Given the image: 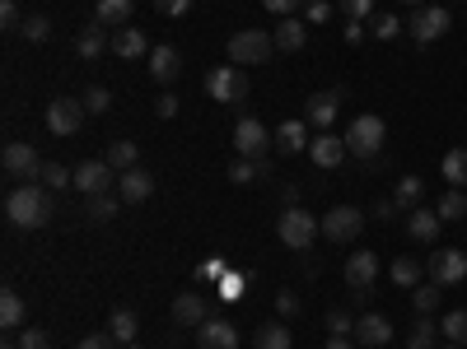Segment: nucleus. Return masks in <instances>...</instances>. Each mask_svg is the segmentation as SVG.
I'll use <instances>...</instances> for the list:
<instances>
[{
	"label": "nucleus",
	"mask_w": 467,
	"mask_h": 349,
	"mask_svg": "<svg viewBox=\"0 0 467 349\" xmlns=\"http://www.w3.org/2000/svg\"><path fill=\"white\" fill-rule=\"evenodd\" d=\"M84 98H57V103H47V131L51 136H75L80 126H84Z\"/></svg>",
	"instance_id": "8"
},
{
	"label": "nucleus",
	"mask_w": 467,
	"mask_h": 349,
	"mask_svg": "<svg viewBox=\"0 0 467 349\" xmlns=\"http://www.w3.org/2000/svg\"><path fill=\"white\" fill-rule=\"evenodd\" d=\"M43 187L47 191H66V187H75V173H66L61 163H47V168H43Z\"/></svg>",
	"instance_id": "37"
},
{
	"label": "nucleus",
	"mask_w": 467,
	"mask_h": 349,
	"mask_svg": "<svg viewBox=\"0 0 467 349\" xmlns=\"http://www.w3.org/2000/svg\"><path fill=\"white\" fill-rule=\"evenodd\" d=\"M341 10H346L351 14V19H369V14H374V0H341Z\"/></svg>",
	"instance_id": "50"
},
{
	"label": "nucleus",
	"mask_w": 467,
	"mask_h": 349,
	"mask_svg": "<svg viewBox=\"0 0 467 349\" xmlns=\"http://www.w3.org/2000/svg\"><path fill=\"white\" fill-rule=\"evenodd\" d=\"M398 33H402V24L398 19H392V14H379V19H374V38H398Z\"/></svg>",
	"instance_id": "46"
},
{
	"label": "nucleus",
	"mask_w": 467,
	"mask_h": 349,
	"mask_svg": "<svg viewBox=\"0 0 467 349\" xmlns=\"http://www.w3.org/2000/svg\"><path fill=\"white\" fill-rule=\"evenodd\" d=\"M360 229H365V210H355V206H336L322 219V237H328V243H355Z\"/></svg>",
	"instance_id": "7"
},
{
	"label": "nucleus",
	"mask_w": 467,
	"mask_h": 349,
	"mask_svg": "<svg viewBox=\"0 0 467 349\" xmlns=\"http://www.w3.org/2000/svg\"><path fill=\"white\" fill-rule=\"evenodd\" d=\"M117 210H122V196H117V191H103V196H89V200H84V214L99 219V224H103V219H113Z\"/></svg>",
	"instance_id": "29"
},
{
	"label": "nucleus",
	"mask_w": 467,
	"mask_h": 349,
	"mask_svg": "<svg viewBox=\"0 0 467 349\" xmlns=\"http://www.w3.org/2000/svg\"><path fill=\"white\" fill-rule=\"evenodd\" d=\"M374 280H379V256H374V252H351V261H346V289L365 299V293L374 289Z\"/></svg>",
	"instance_id": "13"
},
{
	"label": "nucleus",
	"mask_w": 467,
	"mask_h": 349,
	"mask_svg": "<svg viewBox=\"0 0 467 349\" xmlns=\"http://www.w3.org/2000/svg\"><path fill=\"white\" fill-rule=\"evenodd\" d=\"M398 200H379V206H374V219H384V224H388V219H398Z\"/></svg>",
	"instance_id": "53"
},
{
	"label": "nucleus",
	"mask_w": 467,
	"mask_h": 349,
	"mask_svg": "<svg viewBox=\"0 0 467 349\" xmlns=\"http://www.w3.org/2000/svg\"><path fill=\"white\" fill-rule=\"evenodd\" d=\"M20 349H47V330H38V326H20Z\"/></svg>",
	"instance_id": "45"
},
{
	"label": "nucleus",
	"mask_w": 467,
	"mask_h": 349,
	"mask_svg": "<svg viewBox=\"0 0 467 349\" xmlns=\"http://www.w3.org/2000/svg\"><path fill=\"white\" fill-rule=\"evenodd\" d=\"M206 94L215 103H243L248 98V75H243V66H220V70H210L206 75Z\"/></svg>",
	"instance_id": "5"
},
{
	"label": "nucleus",
	"mask_w": 467,
	"mask_h": 349,
	"mask_svg": "<svg viewBox=\"0 0 467 349\" xmlns=\"http://www.w3.org/2000/svg\"><path fill=\"white\" fill-rule=\"evenodd\" d=\"M103 28H107V24H99V19H94L89 28H80V33H75V51H80L84 61H99V57H103V47H113Z\"/></svg>",
	"instance_id": "24"
},
{
	"label": "nucleus",
	"mask_w": 467,
	"mask_h": 349,
	"mask_svg": "<svg viewBox=\"0 0 467 349\" xmlns=\"http://www.w3.org/2000/svg\"><path fill=\"white\" fill-rule=\"evenodd\" d=\"M444 182L448 187H467V150H448L444 154Z\"/></svg>",
	"instance_id": "33"
},
{
	"label": "nucleus",
	"mask_w": 467,
	"mask_h": 349,
	"mask_svg": "<svg viewBox=\"0 0 467 349\" xmlns=\"http://www.w3.org/2000/svg\"><path fill=\"white\" fill-rule=\"evenodd\" d=\"M439 293H444V284H425V289H416V299H411V303H416V312H421V317H425V312H435V307H439Z\"/></svg>",
	"instance_id": "40"
},
{
	"label": "nucleus",
	"mask_w": 467,
	"mask_h": 349,
	"mask_svg": "<svg viewBox=\"0 0 467 349\" xmlns=\"http://www.w3.org/2000/svg\"><path fill=\"white\" fill-rule=\"evenodd\" d=\"M94 10H99V24H107V28H127L136 0H99Z\"/></svg>",
	"instance_id": "25"
},
{
	"label": "nucleus",
	"mask_w": 467,
	"mask_h": 349,
	"mask_svg": "<svg viewBox=\"0 0 467 349\" xmlns=\"http://www.w3.org/2000/svg\"><path fill=\"white\" fill-rule=\"evenodd\" d=\"M336 112H341V98L336 94H313L309 103H304V121L318 126V131H332Z\"/></svg>",
	"instance_id": "17"
},
{
	"label": "nucleus",
	"mask_w": 467,
	"mask_h": 349,
	"mask_svg": "<svg viewBox=\"0 0 467 349\" xmlns=\"http://www.w3.org/2000/svg\"><path fill=\"white\" fill-rule=\"evenodd\" d=\"M448 349H463V345H448Z\"/></svg>",
	"instance_id": "60"
},
{
	"label": "nucleus",
	"mask_w": 467,
	"mask_h": 349,
	"mask_svg": "<svg viewBox=\"0 0 467 349\" xmlns=\"http://www.w3.org/2000/svg\"><path fill=\"white\" fill-rule=\"evenodd\" d=\"M210 317V307L202 293H178V303H173V322L178 326H202Z\"/></svg>",
	"instance_id": "19"
},
{
	"label": "nucleus",
	"mask_w": 467,
	"mask_h": 349,
	"mask_svg": "<svg viewBox=\"0 0 467 349\" xmlns=\"http://www.w3.org/2000/svg\"><path fill=\"white\" fill-rule=\"evenodd\" d=\"M107 330L122 340V345H136V330H140V322H136V312L131 307H117L113 312V322H107Z\"/></svg>",
	"instance_id": "30"
},
{
	"label": "nucleus",
	"mask_w": 467,
	"mask_h": 349,
	"mask_svg": "<svg viewBox=\"0 0 467 349\" xmlns=\"http://www.w3.org/2000/svg\"><path fill=\"white\" fill-rule=\"evenodd\" d=\"M276 233H281V243L290 247V252H309L313 243H318V233H322V224L313 214H304L299 206H290L281 219H276Z\"/></svg>",
	"instance_id": "4"
},
{
	"label": "nucleus",
	"mask_w": 467,
	"mask_h": 349,
	"mask_svg": "<svg viewBox=\"0 0 467 349\" xmlns=\"http://www.w3.org/2000/svg\"><path fill=\"white\" fill-rule=\"evenodd\" d=\"M24 317H28V312H24V299H20V293H14V289H5V293H0V326H24Z\"/></svg>",
	"instance_id": "31"
},
{
	"label": "nucleus",
	"mask_w": 467,
	"mask_h": 349,
	"mask_svg": "<svg viewBox=\"0 0 467 349\" xmlns=\"http://www.w3.org/2000/svg\"><path fill=\"white\" fill-rule=\"evenodd\" d=\"M266 173H272V168H266V159H239L229 168V182H234V187H248V182H257Z\"/></svg>",
	"instance_id": "28"
},
{
	"label": "nucleus",
	"mask_w": 467,
	"mask_h": 349,
	"mask_svg": "<svg viewBox=\"0 0 467 349\" xmlns=\"http://www.w3.org/2000/svg\"><path fill=\"white\" fill-rule=\"evenodd\" d=\"M439 224H444V219H439V210H425V206H416V210H411V219H407V233L416 237V243H435V237H439Z\"/></svg>",
	"instance_id": "21"
},
{
	"label": "nucleus",
	"mask_w": 467,
	"mask_h": 349,
	"mask_svg": "<svg viewBox=\"0 0 467 349\" xmlns=\"http://www.w3.org/2000/svg\"><path fill=\"white\" fill-rule=\"evenodd\" d=\"M225 275V261H206L202 270H196V280H220Z\"/></svg>",
	"instance_id": "54"
},
{
	"label": "nucleus",
	"mask_w": 467,
	"mask_h": 349,
	"mask_svg": "<svg viewBox=\"0 0 467 349\" xmlns=\"http://www.w3.org/2000/svg\"><path fill=\"white\" fill-rule=\"evenodd\" d=\"M0 163H5V173H10V177H20V182H43V168H47V163L38 159V150H33V144H24V140L5 144Z\"/></svg>",
	"instance_id": "6"
},
{
	"label": "nucleus",
	"mask_w": 467,
	"mask_h": 349,
	"mask_svg": "<svg viewBox=\"0 0 467 349\" xmlns=\"http://www.w3.org/2000/svg\"><path fill=\"white\" fill-rule=\"evenodd\" d=\"M304 19H309V24H328L332 19V0H309V5H304Z\"/></svg>",
	"instance_id": "43"
},
{
	"label": "nucleus",
	"mask_w": 467,
	"mask_h": 349,
	"mask_svg": "<svg viewBox=\"0 0 467 349\" xmlns=\"http://www.w3.org/2000/svg\"><path fill=\"white\" fill-rule=\"evenodd\" d=\"M351 330H355V322H351L341 307H332V312H328V336H351Z\"/></svg>",
	"instance_id": "44"
},
{
	"label": "nucleus",
	"mask_w": 467,
	"mask_h": 349,
	"mask_svg": "<svg viewBox=\"0 0 467 349\" xmlns=\"http://www.w3.org/2000/svg\"><path fill=\"white\" fill-rule=\"evenodd\" d=\"M309 159L318 168H336L346 159V136H332V131H318V140L309 144Z\"/></svg>",
	"instance_id": "16"
},
{
	"label": "nucleus",
	"mask_w": 467,
	"mask_h": 349,
	"mask_svg": "<svg viewBox=\"0 0 467 349\" xmlns=\"http://www.w3.org/2000/svg\"><path fill=\"white\" fill-rule=\"evenodd\" d=\"M113 51L117 57H127V61H136V57H150V38H146V28H117V38H113Z\"/></svg>",
	"instance_id": "20"
},
{
	"label": "nucleus",
	"mask_w": 467,
	"mask_h": 349,
	"mask_svg": "<svg viewBox=\"0 0 467 349\" xmlns=\"http://www.w3.org/2000/svg\"><path fill=\"white\" fill-rule=\"evenodd\" d=\"M127 349H140V345H127Z\"/></svg>",
	"instance_id": "61"
},
{
	"label": "nucleus",
	"mask_w": 467,
	"mask_h": 349,
	"mask_svg": "<svg viewBox=\"0 0 467 349\" xmlns=\"http://www.w3.org/2000/svg\"><path fill=\"white\" fill-rule=\"evenodd\" d=\"M0 24H5V28H24V24H20V5H14V0H5V5H0Z\"/></svg>",
	"instance_id": "51"
},
{
	"label": "nucleus",
	"mask_w": 467,
	"mask_h": 349,
	"mask_svg": "<svg viewBox=\"0 0 467 349\" xmlns=\"http://www.w3.org/2000/svg\"><path fill=\"white\" fill-rule=\"evenodd\" d=\"M384 136H388L384 117L360 112V117H355V121L346 126V154H355V159H379V150H384Z\"/></svg>",
	"instance_id": "2"
},
{
	"label": "nucleus",
	"mask_w": 467,
	"mask_h": 349,
	"mask_svg": "<svg viewBox=\"0 0 467 349\" xmlns=\"http://www.w3.org/2000/svg\"><path fill=\"white\" fill-rule=\"evenodd\" d=\"M430 280L435 284H463L467 280V252H458V247H439L435 256H430Z\"/></svg>",
	"instance_id": "11"
},
{
	"label": "nucleus",
	"mask_w": 467,
	"mask_h": 349,
	"mask_svg": "<svg viewBox=\"0 0 467 349\" xmlns=\"http://www.w3.org/2000/svg\"><path fill=\"white\" fill-rule=\"evenodd\" d=\"M107 168L113 173H127V168H136V144L131 140H117V144H107Z\"/></svg>",
	"instance_id": "32"
},
{
	"label": "nucleus",
	"mask_w": 467,
	"mask_h": 349,
	"mask_svg": "<svg viewBox=\"0 0 467 349\" xmlns=\"http://www.w3.org/2000/svg\"><path fill=\"white\" fill-rule=\"evenodd\" d=\"M178 70H183V57H178V47H154V51H150V75H154L159 84H173Z\"/></svg>",
	"instance_id": "22"
},
{
	"label": "nucleus",
	"mask_w": 467,
	"mask_h": 349,
	"mask_svg": "<svg viewBox=\"0 0 467 349\" xmlns=\"http://www.w3.org/2000/svg\"><path fill=\"white\" fill-rule=\"evenodd\" d=\"M402 5H416V10H421V5H425V0H402Z\"/></svg>",
	"instance_id": "58"
},
{
	"label": "nucleus",
	"mask_w": 467,
	"mask_h": 349,
	"mask_svg": "<svg viewBox=\"0 0 467 349\" xmlns=\"http://www.w3.org/2000/svg\"><path fill=\"white\" fill-rule=\"evenodd\" d=\"M435 330H439L435 322H425V317H421L416 330H411V340H407V349H435Z\"/></svg>",
	"instance_id": "39"
},
{
	"label": "nucleus",
	"mask_w": 467,
	"mask_h": 349,
	"mask_svg": "<svg viewBox=\"0 0 467 349\" xmlns=\"http://www.w3.org/2000/svg\"><path fill=\"white\" fill-rule=\"evenodd\" d=\"M439 330H444V336H448V340H454V345H467V307H458V312H448V317L439 322Z\"/></svg>",
	"instance_id": "36"
},
{
	"label": "nucleus",
	"mask_w": 467,
	"mask_h": 349,
	"mask_svg": "<svg viewBox=\"0 0 467 349\" xmlns=\"http://www.w3.org/2000/svg\"><path fill=\"white\" fill-rule=\"evenodd\" d=\"M276 307H281V317H295V312H299V299L285 289V293H276Z\"/></svg>",
	"instance_id": "52"
},
{
	"label": "nucleus",
	"mask_w": 467,
	"mask_h": 349,
	"mask_svg": "<svg viewBox=\"0 0 467 349\" xmlns=\"http://www.w3.org/2000/svg\"><path fill=\"white\" fill-rule=\"evenodd\" d=\"M272 51H276V38L266 28H243V33L229 38V61L234 66H266Z\"/></svg>",
	"instance_id": "3"
},
{
	"label": "nucleus",
	"mask_w": 467,
	"mask_h": 349,
	"mask_svg": "<svg viewBox=\"0 0 467 349\" xmlns=\"http://www.w3.org/2000/svg\"><path fill=\"white\" fill-rule=\"evenodd\" d=\"M355 340H360V345H369V349L388 345V340H392V326H388V317H379V312H365V317L355 322Z\"/></svg>",
	"instance_id": "18"
},
{
	"label": "nucleus",
	"mask_w": 467,
	"mask_h": 349,
	"mask_svg": "<svg viewBox=\"0 0 467 349\" xmlns=\"http://www.w3.org/2000/svg\"><path fill=\"white\" fill-rule=\"evenodd\" d=\"M107 107H113V94H107V89H89V94H84V112H94V117H103L107 112Z\"/></svg>",
	"instance_id": "41"
},
{
	"label": "nucleus",
	"mask_w": 467,
	"mask_h": 349,
	"mask_svg": "<svg viewBox=\"0 0 467 349\" xmlns=\"http://www.w3.org/2000/svg\"><path fill=\"white\" fill-rule=\"evenodd\" d=\"M5 214L14 229H43L51 219V191L43 182H20L10 196H5Z\"/></svg>",
	"instance_id": "1"
},
{
	"label": "nucleus",
	"mask_w": 467,
	"mask_h": 349,
	"mask_svg": "<svg viewBox=\"0 0 467 349\" xmlns=\"http://www.w3.org/2000/svg\"><path fill=\"white\" fill-rule=\"evenodd\" d=\"M154 112H159V117H173V112H178V98H173V94L154 98Z\"/></svg>",
	"instance_id": "55"
},
{
	"label": "nucleus",
	"mask_w": 467,
	"mask_h": 349,
	"mask_svg": "<svg viewBox=\"0 0 467 349\" xmlns=\"http://www.w3.org/2000/svg\"><path fill=\"white\" fill-rule=\"evenodd\" d=\"M435 210H439V219H444V224H448V219H463V214H467V196L454 187V191H448V196L439 200Z\"/></svg>",
	"instance_id": "38"
},
{
	"label": "nucleus",
	"mask_w": 467,
	"mask_h": 349,
	"mask_svg": "<svg viewBox=\"0 0 467 349\" xmlns=\"http://www.w3.org/2000/svg\"><path fill=\"white\" fill-rule=\"evenodd\" d=\"M80 349H117V336L113 330H94V336H84Z\"/></svg>",
	"instance_id": "47"
},
{
	"label": "nucleus",
	"mask_w": 467,
	"mask_h": 349,
	"mask_svg": "<svg viewBox=\"0 0 467 349\" xmlns=\"http://www.w3.org/2000/svg\"><path fill=\"white\" fill-rule=\"evenodd\" d=\"M448 24H454V19H448V10L444 5H421L416 14H411V38H416L421 47H430V43H435V38H444V33H448Z\"/></svg>",
	"instance_id": "9"
},
{
	"label": "nucleus",
	"mask_w": 467,
	"mask_h": 349,
	"mask_svg": "<svg viewBox=\"0 0 467 349\" xmlns=\"http://www.w3.org/2000/svg\"><path fill=\"white\" fill-rule=\"evenodd\" d=\"M281 200H285V210L299 206V187H285V191H281Z\"/></svg>",
	"instance_id": "56"
},
{
	"label": "nucleus",
	"mask_w": 467,
	"mask_h": 349,
	"mask_svg": "<svg viewBox=\"0 0 467 349\" xmlns=\"http://www.w3.org/2000/svg\"><path fill=\"white\" fill-rule=\"evenodd\" d=\"M421 196H425V182H421V177H402V182H398V196H392V200H398L402 210H416Z\"/></svg>",
	"instance_id": "35"
},
{
	"label": "nucleus",
	"mask_w": 467,
	"mask_h": 349,
	"mask_svg": "<svg viewBox=\"0 0 467 349\" xmlns=\"http://www.w3.org/2000/svg\"><path fill=\"white\" fill-rule=\"evenodd\" d=\"M24 38L28 43H47L51 38V24L43 19V14H28V19H24Z\"/></svg>",
	"instance_id": "42"
},
{
	"label": "nucleus",
	"mask_w": 467,
	"mask_h": 349,
	"mask_svg": "<svg viewBox=\"0 0 467 349\" xmlns=\"http://www.w3.org/2000/svg\"><path fill=\"white\" fill-rule=\"evenodd\" d=\"M290 326H281V322H266L257 326V336H253V349H290Z\"/></svg>",
	"instance_id": "27"
},
{
	"label": "nucleus",
	"mask_w": 467,
	"mask_h": 349,
	"mask_svg": "<svg viewBox=\"0 0 467 349\" xmlns=\"http://www.w3.org/2000/svg\"><path fill=\"white\" fill-rule=\"evenodd\" d=\"M117 196L127 200V206H140V200H150L154 196V177L146 168H127V173H117Z\"/></svg>",
	"instance_id": "15"
},
{
	"label": "nucleus",
	"mask_w": 467,
	"mask_h": 349,
	"mask_svg": "<svg viewBox=\"0 0 467 349\" xmlns=\"http://www.w3.org/2000/svg\"><path fill=\"white\" fill-rule=\"evenodd\" d=\"M196 345L202 349H239V330H234V322H225V317H206L202 326H196Z\"/></svg>",
	"instance_id": "14"
},
{
	"label": "nucleus",
	"mask_w": 467,
	"mask_h": 349,
	"mask_svg": "<svg viewBox=\"0 0 467 349\" xmlns=\"http://www.w3.org/2000/svg\"><path fill=\"white\" fill-rule=\"evenodd\" d=\"M262 5L272 10V14H281V19H295V10L309 5V0H262Z\"/></svg>",
	"instance_id": "48"
},
{
	"label": "nucleus",
	"mask_w": 467,
	"mask_h": 349,
	"mask_svg": "<svg viewBox=\"0 0 467 349\" xmlns=\"http://www.w3.org/2000/svg\"><path fill=\"white\" fill-rule=\"evenodd\" d=\"M159 14H169V19H183V14L192 10V0H154Z\"/></svg>",
	"instance_id": "49"
},
{
	"label": "nucleus",
	"mask_w": 467,
	"mask_h": 349,
	"mask_svg": "<svg viewBox=\"0 0 467 349\" xmlns=\"http://www.w3.org/2000/svg\"><path fill=\"white\" fill-rule=\"evenodd\" d=\"M266 144H272V136H266V126L257 117H243L234 126V150H239V159H262Z\"/></svg>",
	"instance_id": "12"
},
{
	"label": "nucleus",
	"mask_w": 467,
	"mask_h": 349,
	"mask_svg": "<svg viewBox=\"0 0 467 349\" xmlns=\"http://www.w3.org/2000/svg\"><path fill=\"white\" fill-rule=\"evenodd\" d=\"M388 275H392V284H398V289H416V284H421V266L411 261V256H398Z\"/></svg>",
	"instance_id": "34"
},
{
	"label": "nucleus",
	"mask_w": 467,
	"mask_h": 349,
	"mask_svg": "<svg viewBox=\"0 0 467 349\" xmlns=\"http://www.w3.org/2000/svg\"><path fill=\"white\" fill-rule=\"evenodd\" d=\"M5 349H20V345H5Z\"/></svg>",
	"instance_id": "59"
},
{
	"label": "nucleus",
	"mask_w": 467,
	"mask_h": 349,
	"mask_svg": "<svg viewBox=\"0 0 467 349\" xmlns=\"http://www.w3.org/2000/svg\"><path fill=\"white\" fill-rule=\"evenodd\" d=\"M272 140H276L281 154H299V150H309V144H313V140H309V121H285Z\"/></svg>",
	"instance_id": "23"
},
{
	"label": "nucleus",
	"mask_w": 467,
	"mask_h": 349,
	"mask_svg": "<svg viewBox=\"0 0 467 349\" xmlns=\"http://www.w3.org/2000/svg\"><path fill=\"white\" fill-rule=\"evenodd\" d=\"M272 38H276V51H299L304 43H309V28H304L299 19H281Z\"/></svg>",
	"instance_id": "26"
},
{
	"label": "nucleus",
	"mask_w": 467,
	"mask_h": 349,
	"mask_svg": "<svg viewBox=\"0 0 467 349\" xmlns=\"http://www.w3.org/2000/svg\"><path fill=\"white\" fill-rule=\"evenodd\" d=\"M70 173H75V191H84V196H103V191L117 187V173L107 168V159H84L80 168H70Z\"/></svg>",
	"instance_id": "10"
},
{
	"label": "nucleus",
	"mask_w": 467,
	"mask_h": 349,
	"mask_svg": "<svg viewBox=\"0 0 467 349\" xmlns=\"http://www.w3.org/2000/svg\"><path fill=\"white\" fill-rule=\"evenodd\" d=\"M328 349H351V336H328Z\"/></svg>",
	"instance_id": "57"
}]
</instances>
